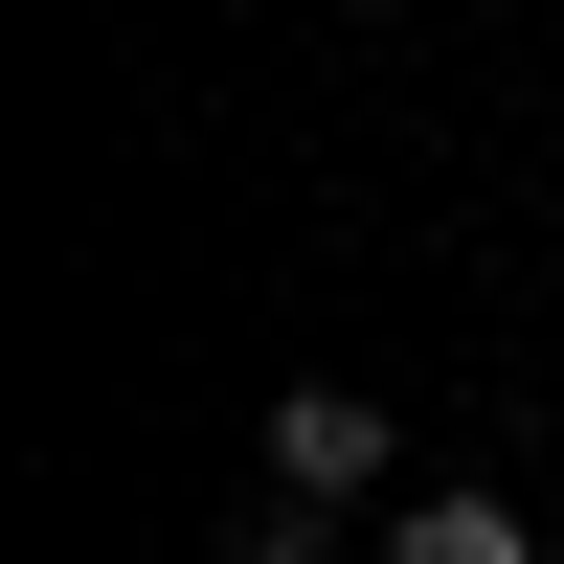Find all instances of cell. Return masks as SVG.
<instances>
[{
    "instance_id": "cell-1",
    "label": "cell",
    "mask_w": 564,
    "mask_h": 564,
    "mask_svg": "<svg viewBox=\"0 0 564 564\" xmlns=\"http://www.w3.org/2000/svg\"><path fill=\"white\" fill-rule=\"evenodd\" d=\"M361 475H384V406H361V384H294V406H271V497H361Z\"/></svg>"
},
{
    "instance_id": "cell-2",
    "label": "cell",
    "mask_w": 564,
    "mask_h": 564,
    "mask_svg": "<svg viewBox=\"0 0 564 564\" xmlns=\"http://www.w3.org/2000/svg\"><path fill=\"white\" fill-rule=\"evenodd\" d=\"M384 564H542V520H520V497H406Z\"/></svg>"
}]
</instances>
